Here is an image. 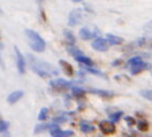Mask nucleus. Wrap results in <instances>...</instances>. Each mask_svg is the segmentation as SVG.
<instances>
[{
	"instance_id": "aec40b11",
	"label": "nucleus",
	"mask_w": 152,
	"mask_h": 137,
	"mask_svg": "<svg viewBox=\"0 0 152 137\" xmlns=\"http://www.w3.org/2000/svg\"><path fill=\"white\" fill-rule=\"evenodd\" d=\"M143 62V58L141 57H133V58H131V59L128 60V65H129V67H132V66H136V65H139V63H141Z\"/></svg>"
},
{
	"instance_id": "393cba45",
	"label": "nucleus",
	"mask_w": 152,
	"mask_h": 137,
	"mask_svg": "<svg viewBox=\"0 0 152 137\" xmlns=\"http://www.w3.org/2000/svg\"><path fill=\"white\" fill-rule=\"evenodd\" d=\"M140 95L141 97H144V98H147V100L152 101V90H141Z\"/></svg>"
},
{
	"instance_id": "20e7f679",
	"label": "nucleus",
	"mask_w": 152,
	"mask_h": 137,
	"mask_svg": "<svg viewBox=\"0 0 152 137\" xmlns=\"http://www.w3.org/2000/svg\"><path fill=\"white\" fill-rule=\"evenodd\" d=\"M82 19H83V9L74 8L69 14V20H67V23H69L70 27H74V26H77V24H80V23L82 22Z\"/></svg>"
},
{
	"instance_id": "f257e3e1",
	"label": "nucleus",
	"mask_w": 152,
	"mask_h": 137,
	"mask_svg": "<svg viewBox=\"0 0 152 137\" xmlns=\"http://www.w3.org/2000/svg\"><path fill=\"white\" fill-rule=\"evenodd\" d=\"M27 62H28L31 70L35 73L37 75H39L40 78H50V77H55L58 75V68L54 67L53 65L45 62V60L39 59V58L34 57L32 54L27 55Z\"/></svg>"
},
{
	"instance_id": "2f4dec72",
	"label": "nucleus",
	"mask_w": 152,
	"mask_h": 137,
	"mask_svg": "<svg viewBox=\"0 0 152 137\" xmlns=\"http://www.w3.org/2000/svg\"><path fill=\"white\" fill-rule=\"evenodd\" d=\"M0 14H1V9H0Z\"/></svg>"
},
{
	"instance_id": "6ab92c4d",
	"label": "nucleus",
	"mask_w": 152,
	"mask_h": 137,
	"mask_svg": "<svg viewBox=\"0 0 152 137\" xmlns=\"http://www.w3.org/2000/svg\"><path fill=\"white\" fill-rule=\"evenodd\" d=\"M63 34H65V38H66V40L70 43V44H74V43H75V38H74V35L69 31V30H65V32H63Z\"/></svg>"
},
{
	"instance_id": "a878e982",
	"label": "nucleus",
	"mask_w": 152,
	"mask_h": 137,
	"mask_svg": "<svg viewBox=\"0 0 152 137\" xmlns=\"http://www.w3.org/2000/svg\"><path fill=\"white\" fill-rule=\"evenodd\" d=\"M139 129H140L141 132H147L148 130V122H145V121H140V122L137 124Z\"/></svg>"
},
{
	"instance_id": "c756f323",
	"label": "nucleus",
	"mask_w": 152,
	"mask_h": 137,
	"mask_svg": "<svg viewBox=\"0 0 152 137\" xmlns=\"http://www.w3.org/2000/svg\"><path fill=\"white\" fill-rule=\"evenodd\" d=\"M1 49H3V44L0 43V66H1V68H4V67H6V66H4L3 59H1Z\"/></svg>"
},
{
	"instance_id": "1a4fd4ad",
	"label": "nucleus",
	"mask_w": 152,
	"mask_h": 137,
	"mask_svg": "<svg viewBox=\"0 0 152 137\" xmlns=\"http://www.w3.org/2000/svg\"><path fill=\"white\" fill-rule=\"evenodd\" d=\"M100 130L104 134H113L116 132V125L113 121H102L100 122Z\"/></svg>"
},
{
	"instance_id": "a211bd4d",
	"label": "nucleus",
	"mask_w": 152,
	"mask_h": 137,
	"mask_svg": "<svg viewBox=\"0 0 152 137\" xmlns=\"http://www.w3.org/2000/svg\"><path fill=\"white\" fill-rule=\"evenodd\" d=\"M67 51H69V54H72L73 57H78V55H82V51H81V50H78L77 47H73L72 44L69 46V47H67Z\"/></svg>"
},
{
	"instance_id": "423d86ee",
	"label": "nucleus",
	"mask_w": 152,
	"mask_h": 137,
	"mask_svg": "<svg viewBox=\"0 0 152 137\" xmlns=\"http://www.w3.org/2000/svg\"><path fill=\"white\" fill-rule=\"evenodd\" d=\"M97 35H100V31L97 28L92 30L89 27H82L80 30V38L83 40H89V39H93V38H97Z\"/></svg>"
},
{
	"instance_id": "473e14b6",
	"label": "nucleus",
	"mask_w": 152,
	"mask_h": 137,
	"mask_svg": "<svg viewBox=\"0 0 152 137\" xmlns=\"http://www.w3.org/2000/svg\"><path fill=\"white\" fill-rule=\"evenodd\" d=\"M39 1H43V0H39Z\"/></svg>"
},
{
	"instance_id": "6e6552de",
	"label": "nucleus",
	"mask_w": 152,
	"mask_h": 137,
	"mask_svg": "<svg viewBox=\"0 0 152 137\" xmlns=\"http://www.w3.org/2000/svg\"><path fill=\"white\" fill-rule=\"evenodd\" d=\"M15 55H16V66H18V71L20 74H24L26 73V59L22 55V52L19 51L18 47H15Z\"/></svg>"
},
{
	"instance_id": "dca6fc26",
	"label": "nucleus",
	"mask_w": 152,
	"mask_h": 137,
	"mask_svg": "<svg viewBox=\"0 0 152 137\" xmlns=\"http://www.w3.org/2000/svg\"><path fill=\"white\" fill-rule=\"evenodd\" d=\"M75 60H78V62L81 63V65H86V66H92L93 62L92 59H90L89 57H85V55H78V57H75Z\"/></svg>"
},
{
	"instance_id": "4468645a",
	"label": "nucleus",
	"mask_w": 152,
	"mask_h": 137,
	"mask_svg": "<svg viewBox=\"0 0 152 137\" xmlns=\"http://www.w3.org/2000/svg\"><path fill=\"white\" fill-rule=\"evenodd\" d=\"M106 39L109 42V44H115V46H118V44H123L124 43V39L117 35H113V34H108L106 35Z\"/></svg>"
},
{
	"instance_id": "412c9836",
	"label": "nucleus",
	"mask_w": 152,
	"mask_h": 137,
	"mask_svg": "<svg viewBox=\"0 0 152 137\" xmlns=\"http://www.w3.org/2000/svg\"><path fill=\"white\" fill-rule=\"evenodd\" d=\"M50 126H51V124H40V125H37L35 133H40V132L47 130V129H50Z\"/></svg>"
},
{
	"instance_id": "7ed1b4c3",
	"label": "nucleus",
	"mask_w": 152,
	"mask_h": 137,
	"mask_svg": "<svg viewBox=\"0 0 152 137\" xmlns=\"http://www.w3.org/2000/svg\"><path fill=\"white\" fill-rule=\"evenodd\" d=\"M72 87V82L70 81H65V79H53L50 82V89L54 91L55 94H61V93H66L69 89Z\"/></svg>"
},
{
	"instance_id": "c85d7f7f",
	"label": "nucleus",
	"mask_w": 152,
	"mask_h": 137,
	"mask_svg": "<svg viewBox=\"0 0 152 137\" xmlns=\"http://www.w3.org/2000/svg\"><path fill=\"white\" fill-rule=\"evenodd\" d=\"M125 121L128 122L129 126H132V125H135V124H136L135 118H133V117H129V116H126V117H125Z\"/></svg>"
},
{
	"instance_id": "0eeeda50",
	"label": "nucleus",
	"mask_w": 152,
	"mask_h": 137,
	"mask_svg": "<svg viewBox=\"0 0 152 137\" xmlns=\"http://www.w3.org/2000/svg\"><path fill=\"white\" fill-rule=\"evenodd\" d=\"M50 133H51V136L54 137H63V136H73V130H62V129L59 128V125H58L57 122L55 124H51V126H50Z\"/></svg>"
},
{
	"instance_id": "cd10ccee",
	"label": "nucleus",
	"mask_w": 152,
	"mask_h": 137,
	"mask_svg": "<svg viewBox=\"0 0 152 137\" xmlns=\"http://www.w3.org/2000/svg\"><path fill=\"white\" fill-rule=\"evenodd\" d=\"M67 120V116H65V114H62V116H59V117H55L54 118V122H65V121Z\"/></svg>"
},
{
	"instance_id": "39448f33",
	"label": "nucleus",
	"mask_w": 152,
	"mask_h": 137,
	"mask_svg": "<svg viewBox=\"0 0 152 137\" xmlns=\"http://www.w3.org/2000/svg\"><path fill=\"white\" fill-rule=\"evenodd\" d=\"M92 47L96 50V51L104 52L108 50V47H109V42H108V39H104V38H101V36H97L92 42Z\"/></svg>"
},
{
	"instance_id": "9d476101",
	"label": "nucleus",
	"mask_w": 152,
	"mask_h": 137,
	"mask_svg": "<svg viewBox=\"0 0 152 137\" xmlns=\"http://www.w3.org/2000/svg\"><path fill=\"white\" fill-rule=\"evenodd\" d=\"M129 68H131V74L136 75V74H139V73L147 70V68H151V65L147 63L145 60H143L141 63H139V65H136V66H132V67H129Z\"/></svg>"
},
{
	"instance_id": "bb28decb",
	"label": "nucleus",
	"mask_w": 152,
	"mask_h": 137,
	"mask_svg": "<svg viewBox=\"0 0 152 137\" xmlns=\"http://www.w3.org/2000/svg\"><path fill=\"white\" fill-rule=\"evenodd\" d=\"M8 125H10V124L7 122V121H1V120H0V132H6L7 129H8Z\"/></svg>"
},
{
	"instance_id": "ddd939ff",
	"label": "nucleus",
	"mask_w": 152,
	"mask_h": 137,
	"mask_svg": "<svg viewBox=\"0 0 152 137\" xmlns=\"http://www.w3.org/2000/svg\"><path fill=\"white\" fill-rule=\"evenodd\" d=\"M59 65H61V67L63 68V71L66 73L69 77L74 75V68H73V66L70 65L69 62H66V60H59Z\"/></svg>"
},
{
	"instance_id": "4be33fe9",
	"label": "nucleus",
	"mask_w": 152,
	"mask_h": 137,
	"mask_svg": "<svg viewBox=\"0 0 152 137\" xmlns=\"http://www.w3.org/2000/svg\"><path fill=\"white\" fill-rule=\"evenodd\" d=\"M85 93H86V91L83 90V89H80V87H73V94H74V97H77V98L83 97V95H85Z\"/></svg>"
},
{
	"instance_id": "b1692460",
	"label": "nucleus",
	"mask_w": 152,
	"mask_h": 137,
	"mask_svg": "<svg viewBox=\"0 0 152 137\" xmlns=\"http://www.w3.org/2000/svg\"><path fill=\"white\" fill-rule=\"evenodd\" d=\"M121 117H123V111H116V113H112L109 116L110 121H113V122H117V121H120Z\"/></svg>"
},
{
	"instance_id": "5701e85b",
	"label": "nucleus",
	"mask_w": 152,
	"mask_h": 137,
	"mask_svg": "<svg viewBox=\"0 0 152 137\" xmlns=\"http://www.w3.org/2000/svg\"><path fill=\"white\" fill-rule=\"evenodd\" d=\"M47 116H49V108H43L42 110L39 111V116H38V118H39L40 121H45L47 118Z\"/></svg>"
},
{
	"instance_id": "2eb2a0df",
	"label": "nucleus",
	"mask_w": 152,
	"mask_h": 137,
	"mask_svg": "<svg viewBox=\"0 0 152 137\" xmlns=\"http://www.w3.org/2000/svg\"><path fill=\"white\" fill-rule=\"evenodd\" d=\"M90 91H92L93 94H97V95H101V97L104 98H112L113 95H115V93L113 91H106V90H100V89H90Z\"/></svg>"
},
{
	"instance_id": "f03ea898",
	"label": "nucleus",
	"mask_w": 152,
	"mask_h": 137,
	"mask_svg": "<svg viewBox=\"0 0 152 137\" xmlns=\"http://www.w3.org/2000/svg\"><path fill=\"white\" fill-rule=\"evenodd\" d=\"M26 36H27V40H28V44L34 51L37 52H42L45 51L46 49V42L42 39L38 32L32 31V30H26Z\"/></svg>"
},
{
	"instance_id": "7c9ffc66",
	"label": "nucleus",
	"mask_w": 152,
	"mask_h": 137,
	"mask_svg": "<svg viewBox=\"0 0 152 137\" xmlns=\"http://www.w3.org/2000/svg\"><path fill=\"white\" fill-rule=\"evenodd\" d=\"M72 1H75V3H78V1H82V0H72Z\"/></svg>"
},
{
	"instance_id": "f3484780",
	"label": "nucleus",
	"mask_w": 152,
	"mask_h": 137,
	"mask_svg": "<svg viewBox=\"0 0 152 137\" xmlns=\"http://www.w3.org/2000/svg\"><path fill=\"white\" fill-rule=\"evenodd\" d=\"M82 68L85 70V71H89V73H92V74H94V75H100V77H104L102 73L98 71V70H96V68H92V66H86V65H83V66H82Z\"/></svg>"
},
{
	"instance_id": "9b49d317",
	"label": "nucleus",
	"mask_w": 152,
	"mask_h": 137,
	"mask_svg": "<svg viewBox=\"0 0 152 137\" xmlns=\"http://www.w3.org/2000/svg\"><path fill=\"white\" fill-rule=\"evenodd\" d=\"M23 95H24V93L22 90H16V91L11 93V94L7 97V101H8V103H16L20 98L23 97Z\"/></svg>"
},
{
	"instance_id": "f8f14e48",
	"label": "nucleus",
	"mask_w": 152,
	"mask_h": 137,
	"mask_svg": "<svg viewBox=\"0 0 152 137\" xmlns=\"http://www.w3.org/2000/svg\"><path fill=\"white\" fill-rule=\"evenodd\" d=\"M80 129H81V132L82 133H92V132H94V126L92 125L90 122H88V121H81L80 122Z\"/></svg>"
}]
</instances>
